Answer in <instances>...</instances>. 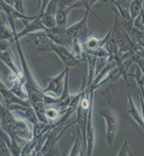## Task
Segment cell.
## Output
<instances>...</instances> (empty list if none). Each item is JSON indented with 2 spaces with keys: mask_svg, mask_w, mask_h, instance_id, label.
<instances>
[{
  "mask_svg": "<svg viewBox=\"0 0 144 156\" xmlns=\"http://www.w3.org/2000/svg\"><path fill=\"white\" fill-rule=\"evenodd\" d=\"M1 129L18 140L29 142L34 138V125L21 115L1 104Z\"/></svg>",
  "mask_w": 144,
  "mask_h": 156,
  "instance_id": "obj_1",
  "label": "cell"
},
{
  "mask_svg": "<svg viewBox=\"0 0 144 156\" xmlns=\"http://www.w3.org/2000/svg\"><path fill=\"white\" fill-rule=\"evenodd\" d=\"M1 62L9 68V71H11V73H13V74H16V75L23 74L22 69H20L18 67V65H17V62H16V59H15L12 51H9V48L1 50Z\"/></svg>",
  "mask_w": 144,
  "mask_h": 156,
  "instance_id": "obj_14",
  "label": "cell"
},
{
  "mask_svg": "<svg viewBox=\"0 0 144 156\" xmlns=\"http://www.w3.org/2000/svg\"><path fill=\"white\" fill-rule=\"evenodd\" d=\"M133 24L136 28L143 30L144 31V6H143L142 11L140 12V14H139L135 18V20L133 21Z\"/></svg>",
  "mask_w": 144,
  "mask_h": 156,
  "instance_id": "obj_23",
  "label": "cell"
},
{
  "mask_svg": "<svg viewBox=\"0 0 144 156\" xmlns=\"http://www.w3.org/2000/svg\"><path fill=\"white\" fill-rule=\"evenodd\" d=\"M2 1L6 2L7 4L15 7L17 11H19L20 12H22V14H25V7H24L23 0H2Z\"/></svg>",
  "mask_w": 144,
  "mask_h": 156,
  "instance_id": "obj_22",
  "label": "cell"
},
{
  "mask_svg": "<svg viewBox=\"0 0 144 156\" xmlns=\"http://www.w3.org/2000/svg\"><path fill=\"white\" fill-rule=\"evenodd\" d=\"M18 138H16L14 135H11V146H9V149H11L12 155L13 156H21L22 155V149L21 146L18 144Z\"/></svg>",
  "mask_w": 144,
  "mask_h": 156,
  "instance_id": "obj_20",
  "label": "cell"
},
{
  "mask_svg": "<svg viewBox=\"0 0 144 156\" xmlns=\"http://www.w3.org/2000/svg\"><path fill=\"white\" fill-rule=\"evenodd\" d=\"M97 1H98V0H85V1H84V7H85V9H87V11H90L91 12H92V6L94 5V4ZM107 1H109V0H107ZM93 14H95V12H93ZM96 16H97V15H96Z\"/></svg>",
  "mask_w": 144,
  "mask_h": 156,
  "instance_id": "obj_26",
  "label": "cell"
},
{
  "mask_svg": "<svg viewBox=\"0 0 144 156\" xmlns=\"http://www.w3.org/2000/svg\"><path fill=\"white\" fill-rule=\"evenodd\" d=\"M0 155L1 156H11L12 152L11 149H9V146L7 144V142L6 140V138L1 136V144H0Z\"/></svg>",
  "mask_w": 144,
  "mask_h": 156,
  "instance_id": "obj_24",
  "label": "cell"
},
{
  "mask_svg": "<svg viewBox=\"0 0 144 156\" xmlns=\"http://www.w3.org/2000/svg\"><path fill=\"white\" fill-rule=\"evenodd\" d=\"M69 69L65 68L60 74L51 77L47 83V87L43 89V93L45 95H49L54 98H60L63 94V90L65 87V80H66V75Z\"/></svg>",
  "mask_w": 144,
  "mask_h": 156,
  "instance_id": "obj_6",
  "label": "cell"
},
{
  "mask_svg": "<svg viewBox=\"0 0 144 156\" xmlns=\"http://www.w3.org/2000/svg\"><path fill=\"white\" fill-rule=\"evenodd\" d=\"M84 58L88 64V81L87 87H90L92 81L94 80L96 76V67H97L98 58L96 57L95 54L89 53V52H85Z\"/></svg>",
  "mask_w": 144,
  "mask_h": 156,
  "instance_id": "obj_15",
  "label": "cell"
},
{
  "mask_svg": "<svg viewBox=\"0 0 144 156\" xmlns=\"http://www.w3.org/2000/svg\"><path fill=\"white\" fill-rule=\"evenodd\" d=\"M47 51L54 52V53L60 58L61 62H63L64 67L67 68V69L76 67L77 65H79L80 62H83V60L78 59L77 57L73 54L71 49H69L68 47L63 46V45L55 44V43H54L52 41H50Z\"/></svg>",
  "mask_w": 144,
  "mask_h": 156,
  "instance_id": "obj_3",
  "label": "cell"
},
{
  "mask_svg": "<svg viewBox=\"0 0 144 156\" xmlns=\"http://www.w3.org/2000/svg\"><path fill=\"white\" fill-rule=\"evenodd\" d=\"M126 112L127 115L132 118V120L136 124L138 125L139 127L142 129H144V122H143V117H142V114L139 112V109L136 106L135 102H134L132 96H131L130 93H127V106H126Z\"/></svg>",
  "mask_w": 144,
  "mask_h": 156,
  "instance_id": "obj_13",
  "label": "cell"
},
{
  "mask_svg": "<svg viewBox=\"0 0 144 156\" xmlns=\"http://www.w3.org/2000/svg\"><path fill=\"white\" fill-rule=\"evenodd\" d=\"M134 153L132 152L131 150V147H130V143H128L127 140H125L123 142V144L121 145L119 151L117 153V156H133Z\"/></svg>",
  "mask_w": 144,
  "mask_h": 156,
  "instance_id": "obj_21",
  "label": "cell"
},
{
  "mask_svg": "<svg viewBox=\"0 0 144 156\" xmlns=\"http://www.w3.org/2000/svg\"><path fill=\"white\" fill-rule=\"evenodd\" d=\"M47 28L45 27L44 23H43L42 19V12H39L37 14L36 18L30 20V21L24 23V27L21 31L18 32L17 37L18 39H22V37L31 34L32 32H38V31H45Z\"/></svg>",
  "mask_w": 144,
  "mask_h": 156,
  "instance_id": "obj_10",
  "label": "cell"
},
{
  "mask_svg": "<svg viewBox=\"0 0 144 156\" xmlns=\"http://www.w3.org/2000/svg\"><path fill=\"white\" fill-rule=\"evenodd\" d=\"M0 93H1V96L3 97L4 106L12 107V106H14V105L31 106L28 100L23 99V98L19 97L18 95L15 94L9 87H7L6 85L2 82V80H1V82H0Z\"/></svg>",
  "mask_w": 144,
  "mask_h": 156,
  "instance_id": "obj_9",
  "label": "cell"
},
{
  "mask_svg": "<svg viewBox=\"0 0 144 156\" xmlns=\"http://www.w3.org/2000/svg\"><path fill=\"white\" fill-rule=\"evenodd\" d=\"M0 7H1V12L6 15L7 21H9V26L12 27V29L14 30L16 34H18V31L16 30V21H21L22 23H26V22L30 21V20L36 18L37 15H34V16H27L26 14H22L19 11H17L15 7H13L12 5L7 4L6 2L2 1L0 2Z\"/></svg>",
  "mask_w": 144,
  "mask_h": 156,
  "instance_id": "obj_5",
  "label": "cell"
},
{
  "mask_svg": "<svg viewBox=\"0 0 144 156\" xmlns=\"http://www.w3.org/2000/svg\"><path fill=\"white\" fill-rule=\"evenodd\" d=\"M143 2H144V0H133V1L131 2L130 6H128V9H130V15H131L132 21H134L136 17L140 14L141 11H142Z\"/></svg>",
  "mask_w": 144,
  "mask_h": 156,
  "instance_id": "obj_17",
  "label": "cell"
},
{
  "mask_svg": "<svg viewBox=\"0 0 144 156\" xmlns=\"http://www.w3.org/2000/svg\"><path fill=\"white\" fill-rule=\"evenodd\" d=\"M17 34H16V32L12 29L9 24L1 23V40L9 41L15 44V40H16Z\"/></svg>",
  "mask_w": 144,
  "mask_h": 156,
  "instance_id": "obj_16",
  "label": "cell"
},
{
  "mask_svg": "<svg viewBox=\"0 0 144 156\" xmlns=\"http://www.w3.org/2000/svg\"><path fill=\"white\" fill-rule=\"evenodd\" d=\"M140 102H141V114H142L143 122H144V100L141 96H140ZM143 132H144V129H143Z\"/></svg>",
  "mask_w": 144,
  "mask_h": 156,
  "instance_id": "obj_27",
  "label": "cell"
},
{
  "mask_svg": "<svg viewBox=\"0 0 144 156\" xmlns=\"http://www.w3.org/2000/svg\"><path fill=\"white\" fill-rule=\"evenodd\" d=\"M45 32L49 37V39L55 44L63 45V46L71 49L73 39L68 34L67 27H61L57 25L52 28H47L45 30Z\"/></svg>",
  "mask_w": 144,
  "mask_h": 156,
  "instance_id": "obj_8",
  "label": "cell"
},
{
  "mask_svg": "<svg viewBox=\"0 0 144 156\" xmlns=\"http://www.w3.org/2000/svg\"><path fill=\"white\" fill-rule=\"evenodd\" d=\"M90 11L85 9V15L82 19L76 23L67 26V32L72 39H78L83 43L86 41L89 34V27H88V17H89Z\"/></svg>",
  "mask_w": 144,
  "mask_h": 156,
  "instance_id": "obj_7",
  "label": "cell"
},
{
  "mask_svg": "<svg viewBox=\"0 0 144 156\" xmlns=\"http://www.w3.org/2000/svg\"><path fill=\"white\" fill-rule=\"evenodd\" d=\"M109 1L111 3H113V5H121L124 7H128L133 0H109Z\"/></svg>",
  "mask_w": 144,
  "mask_h": 156,
  "instance_id": "obj_25",
  "label": "cell"
},
{
  "mask_svg": "<svg viewBox=\"0 0 144 156\" xmlns=\"http://www.w3.org/2000/svg\"><path fill=\"white\" fill-rule=\"evenodd\" d=\"M57 4L59 0H49L46 7L42 12V19L46 28H52L57 26V20H55V14H57Z\"/></svg>",
  "mask_w": 144,
  "mask_h": 156,
  "instance_id": "obj_12",
  "label": "cell"
},
{
  "mask_svg": "<svg viewBox=\"0 0 144 156\" xmlns=\"http://www.w3.org/2000/svg\"><path fill=\"white\" fill-rule=\"evenodd\" d=\"M83 6H84V3L82 1H78L76 3L72 4V5H66V4H64L59 0L57 14H55V20H57V26L67 27L68 17H69L70 12H72V9H75V7H83Z\"/></svg>",
  "mask_w": 144,
  "mask_h": 156,
  "instance_id": "obj_11",
  "label": "cell"
},
{
  "mask_svg": "<svg viewBox=\"0 0 144 156\" xmlns=\"http://www.w3.org/2000/svg\"><path fill=\"white\" fill-rule=\"evenodd\" d=\"M133 77L135 78L136 82H137V85L139 87V95H140L144 100V73L138 66L136 68V72Z\"/></svg>",
  "mask_w": 144,
  "mask_h": 156,
  "instance_id": "obj_18",
  "label": "cell"
},
{
  "mask_svg": "<svg viewBox=\"0 0 144 156\" xmlns=\"http://www.w3.org/2000/svg\"><path fill=\"white\" fill-rule=\"evenodd\" d=\"M83 144H84V142H83V137L78 134L77 137L75 138L74 143H73V145H72L71 149H70V151H69V153H68V155H69V156L82 155L83 153L80 152V151H82V145Z\"/></svg>",
  "mask_w": 144,
  "mask_h": 156,
  "instance_id": "obj_19",
  "label": "cell"
},
{
  "mask_svg": "<svg viewBox=\"0 0 144 156\" xmlns=\"http://www.w3.org/2000/svg\"><path fill=\"white\" fill-rule=\"evenodd\" d=\"M75 122H72L70 124H67L66 127L62 130V131H59L60 125H57L54 128L48 131L46 140H45L44 145H43L41 151H40L39 155H45V156H54V155H60V151H59V147H57V143H59L60 138L63 136L66 130L68 129V127L71 126L72 124H74Z\"/></svg>",
  "mask_w": 144,
  "mask_h": 156,
  "instance_id": "obj_2",
  "label": "cell"
},
{
  "mask_svg": "<svg viewBox=\"0 0 144 156\" xmlns=\"http://www.w3.org/2000/svg\"><path fill=\"white\" fill-rule=\"evenodd\" d=\"M100 115L105 122V138L108 146L114 144V140L118 131V120L115 112L108 108H103L99 112Z\"/></svg>",
  "mask_w": 144,
  "mask_h": 156,
  "instance_id": "obj_4",
  "label": "cell"
}]
</instances>
